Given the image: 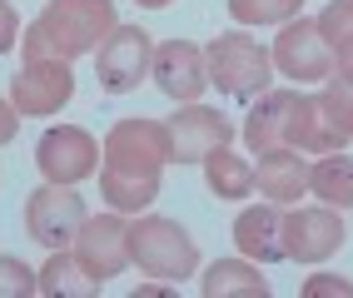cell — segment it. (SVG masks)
<instances>
[{
	"label": "cell",
	"mask_w": 353,
	"mask_h": 298,
	"mask_svg": "<svg viewBox=\"0 0 353 298\" xmlns=\"http://www.w3.org/2000/svg\"><path fill=\"white\" fill-rule=\"evenodd\" d=\"M164 164H174V140L164 120H120L110 125L105 145H100V194L110 209L139 214L159 199V179Z\"/></svg>",
	"instance_id": "obj_1"
},
{
	"label": "cell",
	"mask_w": 353,
	"mask_h": 298,
	"mask_svg": "<svg viewBox=\"0 0 353 298\" xmlns=\"http://www.w3.org/2000/svg\"><path fill=\"white\" fill-rule=\"evenodd\" d=\"M114 0H50L20 40L26 60H80L114 35Z\"/></svg>",
	"instance_id": "obj_2"
},
{
	"label": "cell",
	"mask_w": 353,
	"mask_h": 298,
	"mask_svg": "<svg viewBox=\"0 0 353 298\" xmlns=\"http://www.w3.org/2000/svg\"><path fill=\"white\" fill-rule=\"evenodd\" d=\"M204 70H209V85H214L224 100L254 105L274 80V60L249 30H224L219 40H209Z\"/></svg>",
	"instance_id": "obj_3"
},
{
	"label": "cell",
	"mask_w": 353,
	"mask_h": 298,
	"mask_svg": "<svg viewBox=\"0 0 353 298\" xmlns=\"http://www.w3.org/2000/svg\"><path fill=\"white\" fill-rule=\"evenodd\" d=\"M130 264L139 273H150V279L179 284V279H190V273L199 268V248L174 219L145 214V219L130 224Z\"/></svg>",
	"instance_id": "obj_4"
},
{
	"label": "cell",
	"mask_w": 353,
	"mask_h": 298,
	"mask_svg": "<svg viewBox=\"0 0 353 298\" xmlns=\"http://www.w3.org/2000/svg\"><path fill=\"white\" fill-rule=\"evenodd\" d=\"M85 199L75 194V184H40L26 199V234L40 248H70L75 234L85 228Z\"/></svg>",
	"instance_id": "obj_5"
},
{
	"label": "cell",
	"mask_w": 353,
	"mask_h": 298,
	"mask_svg": "<svg viewBox=\"0 0 353 298\" xmlns=\"http://www.w3.org/2000/svg\"><path fill=\"white\" fill-rule=\"evenodd\" d=\"M35 164L45 174V184H85L90 174H100V145L80 125H55L40 134Z\"/></svg>",
	"instance_id": "obj_6"
},
{
	"label": "cell",
	"mask_w": 353,
	"mask_h": 298,
	"mask_svg": "<svg viewBox=\"0 0 353 298\" xmlns=\"http://www.w3.org/2000/svg\"><path fill=\"white\" fill-rule=\"evenodd\" d=\"M154 65V35L139 25H114V35L95 50V75L105 95H130Z\"/></svg>",
	"instance_id": "obj_7"
},
{
	"label": "cell",
	"mask_w": 353,
	"mask_h": 298,
	"mask_svg": "<svg viewBox=\"0 0 353 298\" xmlns=\"http://www.w3.org/2000/svg\"><path fill=\"white\" fill-rule=\"evenodd\" d=\"M75 100V75L70 60H26L20 75L10 80V105L26 120H50Z\"/></svg>",
	"instance_id": "obj_8"
},
{
	"label": "cell",
	"mask_w": 353,
	"mask_h": 298,
	"mask_svg": "<svg viewBox=\"0 0 353 298\" xmlns=\"http://www.w3.org/2000/svg\"><path fill=\"white\" fill-rule=\"evenodd\" d=\"M269 60L284 80H299V85L334 75V50H328L319 20H303V15H294L289 25H279V40H274Z\"/></svg>",
	"instance_id": "obj_9"
},
{
	"label": "cell",
	"mask_w": 353,
	"mask_h": 298,
	"mask_svg": "<svg viewBox=\"0 0 353 298\" xmlns=\"http://www.w3.org/2000/svg\"><path fill=\"white\" fill-rule=\"evenodd\" d=\"M348 244L343 228V209L328 204H309V209H289L284 214V254L299 264H323Z\"/></svg>",
	"instance_id": "obj_10"
},
{
	"label": "cell",
	"mask_w": 353,
	"mask_h": 298,
	"mask_svg": "<svg viewBox=\"0 0 353 298\" xmlns=\"http://www.w3.org/2000/svg\"><path fill=\"white\" fill-rule=\"evenodd\" d=\"M170 140H174V159L179 164H204V154H214L224 149L234 134V120L219 109H209V105H179V114H170Z\"/></svg>",
	"instance_id": "obj_11"
},
{
	"label": "cell",
	"mask_w": 353,
	"mask_h": 298,
	"mask_svg": "<svg viewBox=\"0 0 353 298\" xmlns=\"http://www.w3.org/2000/svg\"><path fill=\"white\" fill-rule=\"evenodd\" d=\"M75 259L95 273V279H114V273H125L130 268V224L125 214L114 209V214H100V219H85V228L75 234Z\"/></svg>",
	"instance_id": "obj_12"
},
{
	"label": "cell",
	"mask_w": 353,
	"mask_h": 298,
	"mask_svg": "<svg viewBox=\"0 0 353 298\" xmlns=\"http://www.w3.org/2000/svg\"><path fill=\"white\" fill-rule=\"evenodd\" d=\"M150 75L159 85V95L164 100H179V105H194L204 95V85H209V70H204V50L190 40H164L154 45V65H150Z\"/></svg>",
	"instance_id": "obj_13"
},
{
	"label": "cell",
	"mask_w": 353,
	"mask_h": 298,
	"mask_svg": "<svg viewBox=\"0 0 353 298\" xmlns=\"http://www.w3.org/2000/svg\"><path fill=\"white\" fill-rule=\"evenodd\" d=\"M294 105H299V89H264L254 100L249 120H244V145L254 154H269V149H289V125H294Z\"/></svg>",
	"instance_id": "obj_14"
},
{
	"label": "cell",
	"mask_w": 353,
	"mask_h": 298,
	"mask_svg": "<svg viewBox=\"0 0 353 298\" xmlns=\"http://www.w3.org/2000/svg\"><path fill=\"white\" fill-rule=\"evenodd\" d=\"M234 244L254 264H284V209L279 204H249L234 219Z\"/></svg>",
	"instance_id": "obj_15"
},
{
	"label": "cell",
	"mask_w": 353,
	"mask_h": 298,
	"mask_svg": "<svg viewBox=\"0 0 353 298\" xmlns=\"http://www.w3.org/2000/svg\"><path fill=\"white\" fill-rule=\"evenodd\" d=\"M254 189L264 194L269 204H279V209H294V204L309 194V154H299V149H269V154H259Z\"/></svg>",
	"instance_id": "obj_16"
},
{
	"label": "cell",
	"mask_w": 353,
	"mask_h": 298,
	"mask_svg": "<svg viewBox=\"0 0 353 298\" xmlns=\"http://www.w3.org/2000/svg\"><path fill=\"white\" fill-rule=\"evenodd\" d=\"M343 145H348V134H343L334 120H328L323 100H319V95H303V89H299L294 125H289V149L319 159V154H334V149H343Z\"/></svg>",
	"instance_id": "obj_17"
},
{
	"label": "cell",
	"mask_w": 353,
	"mask_h": 298,
	"mask_svg": "<svg viewBox=\"0 0 353 298\" xmlns=\"http://www.w3.org/2000/svg\"><path fill=\"white\" fill-rule=\"evenodd\" d=\"M100 288L105 284L75 259V248H50V264L40 268V284H35V293H50V298H95Z\"/></svg>",
	"instance_id": "obj_18"
},
{
	"label": "cell",
	"mask_w": 353,
	"mask_h": 298,
	"mask_svg": "<svg viewBox=\"0 0 353 298\" xmlns=\"http://www.w3.org/2000/svg\"><path fill=\"white\" fill-rule=\"evenodd\" d=\"M204 298H269V279H259L254 259H219L199 279Z\"/></svg>",
	"instance_id": "obj_19"
},
{
	"label": "cell",
	"mask_w": 353,
	"mask_h": 298,
	"mask_svg": "<svg viewBox=\"0 0 353 298\" xmlns=\"http://www.w3.org/2000/svg\"><path fill=\"white\" fill-rule=\"evenodd\" d=\"M309 194L328 209H348L353 204V159L343 149L309 159Z\"/></svg>",
	"instance_id": "obj_20"
},
{
	"label": "cell",
	"mask_w": 353,
	"mask_h": 298,
	"mask_svg": "<svg viewBox=\"0 0 353 298\" xmlns=\"http://www.w3.org/2000/svg\"><path fill=\"white\" fill-rule=\"evenodd\" d=\"M204 184H209V194H214V199L239 204V199L254 194V164H249V159H239V154L224 145V149H214V154H204Z\"/></svg>",
	"instance_id": "obj_21"
},
{
	"label": "cell",
	"mask_w": 353,
	"mask_h": 298,
	"mask_svg": "<svg viewBox=\"0 0 353 298\" xmlns=\"http://www.w3.org/2000/svg\"><path fill=\"white\" fill-rule=\"evenodd\" d=\"M303 0H229V15L239 25H289Z\"/></svg>",
	"instance_id": "obj_22"
},
{
	"label": "cell",
	"mask_w": 353,
	"mask_h": 298,
	"mask_svg": "<svg viewBox=\"0 0 353 298\" xmlns=\"http://www.w3.org/2000/svg\"><path fill=\"white\" fill-rule=\"evenodd\" d=\"M319 100H323V109H328V120H334V125L348 134V140H353V80L328 75L323 89H319Z\"/></svg>",
	"instance_id": "obj_23"
},
{
	"label": "cell",
	"mask_w": 353,
	"mask_h": 298,
	"mask_svg": "<svg viewBox=\"0 0 353 298\" xmlns=\"http://www.w3.org/2000/svg\"><path fill=\"white\" fill-rule=\"evenodd\" d=\"M35 284H40V273L30 264L0 254V298H26V293H35Z\"/></svg>",
	"instance_id": "obj_24"
},
{
	"label": "cell",
	"mask_w": 353,
	"mask_h": 298,
	"mask_svg": "<svg viewBox=\"0 0 353 298\" xmlns=\"http://www.w3.org/2000/svg\"><path fill=\"white\" fill-rule=\"evenodd\" d=\"M319 30L328 40V50H334L339 40H348L353 35V0H328V10L319 15Z\"/></svg>",
	"instance_id": "obj_25"
},
{
	"label": "cell",
	"mask_w": 353,
	"mask_h": 298,
	"mask_svg": "<svg viewBox=\"0 0 353 298\" xmlns=\"http://www.w3.org/2000/svg\"><path fill=\"white\" fill-rule=\"evenodd\" d=\"M303 298H353V284L339 279V273H314L303 284Z\"/></svg>",
	"instance_id": "obj_26"
},
{
	"label": "cell",
	"mask_w": 353,
	"mask_h": 298,
	"mask_svg": "<svg viewBox=\"0 0 353 298\" xmlns=\"http://www.w3.org/2000/svg\"><path fill=\"white\" fill-rule=\"evenodd\" d=\"M15 40H20V15H15L10 0H0V55L15 50Z\"/></svg>",
	"instance_id": "obj_27"
},
{
	"label": "cell",
	"mask_w": 353,
	"mask_h": 298,
	"mask_svg": "<svg viewBox=\"0 0 353 298\" xmlns=\"http://www.w3.org/2000/svg\"><path fill=\"white\" fill-rule=\"evenodd\" d=\"M15 129H20V114H15V105H10V100H0V149H6V145L15 140Z\"/></svg>",
	"instance_id": "obj_28"
},
{
	"label": "cell",
	"mask_w": 353,
	"mask_h": 298,
	"mask_svg": "<svg viewBox=\"0 0 353 298\" xmlns=\"http://www.w3.org/2000/svg\"><path fill=\"white\" fill-rule=\"evenodd\" d=\"M334 75H343V80H353V35L334 45Z\"/></svg>",
	"instance_id": "obj_29"
},
{
	"label": "cell",
	"mask_w": 353,
	"mask_h": 298,
	"mask_svg": "<svg viewBox=\"0 0 353 298\" xmlns=\"http://www.w3.org/2000/svg\"><path fill=\"white\" fill-rule=\"evenodd\" d=\"M139 6H145V10H164L170 0H139Z\"/></svg>",
	"instance_id": "obj_30"
}]
</instances>
